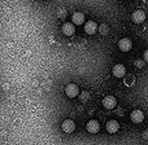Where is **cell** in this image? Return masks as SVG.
<instances>
[{
  "label": "cell",
  "instance_id": "cell-1",
  "mask_svg": "<svg viewBox=\"0 0 148 145\" xmlns=\"http://www.w3.org/2000/svg\"><path fill=\"white\" fill-rule=\"evenodd\" d=\"M116 105H117V100H116L114 96H105L104 99H103V106L105 108V109L108 110H112L116 108Z\"/></svg>",
  "mask_w": 148,
  "mask_h": 145
},
{
  "label": "cell",
  "instance_id": "cell-5",
  "mask_svg": "<svg viewBox=\"0 0 148 145\" xmlns=\"http://www.w3.org/2000/svg\"><path fill=\"white\" fill-rule=\"evenodd\" d=\"M131 47H133V43H131V40L127 38H122L118 42V48L122 52H129L131 49Z\"/></svg>",
  "mask_w": 148,
  "mask_h": 145
},
{
  "label": "cell",
  "instance_id": "cell-8",
  "mask_svg": "<svg viewBox=\"0 0 148 145\" xmlns=\"http://www.w3.org/2000/svg\"><path fill=\"white\" fill-rule=\"evenodd\" d=\"M130 118L134 123H140V122H143V119H144V113L142 112V110L136 109V110H134V112H131Z\"/></svg>",
  "mask_w": 148,
  "mask_h": 145
},
{
  "label": "cell",
  "instance_id": "cell-11",
  "mask_svg": "<svg viewBox=\"0 0 148 145\" xmlns=\"http://www.w3.org/2000/svg\"><path fill=\"white\" fill-rule=\"evenodd\" d=\"M72 22L74 23V25L79 26L82 25V23L84 22V16L82 12H74L72 14Z\"/></svg>",
  "mask_w": 148,
  "mask_h": 145
},
{
  "label": "cell",
  "instance_id": "cell-9",
  "mask_svg": "<svg viewBox=\"0 0 148 145\" xmlns=\"http://www.w3.org/2000/svg\"><path fill=\"white\" fill-rule=\"evenodd\" d=\"M97 29H99V26H97V23L94 22V21H88V22L84 23V31H86L88 35H92V34H95Z\"/></svg>",
  "mask_w": 148,
  "mask_h": 145
},
{
  "label": "cell",
  "instance_id": "cell-10",
  "mask_svg": "<svg viewBox=\"0 0 148 145\" xmlns=\"http://www.w3.org/2000/svg\"><path fill=\"white\" fill-rule=\"evenodd\" d=\"M86 128H87V131H88L90 133H96V132H99V130H100V125H99L97 120L91 119L88 123H87Z\"/></svg>",
  "mask_w": 148,
  "mask_h": 145
},
{
  "label": "cell",
  "instance_id": "cell-2",
  "mask_svg": "<svg viewBox=\"0 0 148 145\" xmlns=\"http://www.w3.org/2000/svg\"><path fill=\"white\" fill-rule=\"evenodd\" d=\"M112 73L116 78H125L126 76V67L123 66L122 64H117L113 66Z\"/></svg>",
  "mask_w": 148,
  "mask_h": 145
},
{
  "label": "cell",
  "instance_id": "cell-14",
  "mask_svg": "<svg viewBox=\"0 0 148 145\" xmlns=\"http://www.w3.org/2000/svg\"><path fill=\"white\" fill-rule=\"evenodd\" d=\"M108 31H109V27H108L107 23H103V25L99 26V33L101 34V35H105V34H108Z\"/></svg>",
  "mask_w": 148,
  "mask_h": 145
},
{
  "label": "cell",
  "instance_id": "cell-3",
  "mask_svg": "<svg viewBox=\"0 0 148 145\" xmlns=\"http://www.w3.org/2000/svg\"><path fill=\"white\" fill-rule=\"evenodd\" d=\"M65 93L68 95V97H70V99H73V97H77L79 95V88L77 84L74 83H70L66 86V89H65Z\"/></svg>",
  "mask_w": 148,
  "mask_h": 145
},
{
  "label": "cell",
  "instance_id": "cell-15",
  "mask_svg": "<svg viewBox=\"0 0 148 145\" xmlns=\"http://www.w3.org/2000/svg\"><path fill=\"white\" fill-rule=\"evenodd\" d=\"M144 64H146V61H144V60H136V61H135V66L138 67V69H142V67L144 66Z\"/></svg>",
  "mask_w": 148,
  "mask_h": 145
},
{
  "label": "cell",
  "instance_id": "cell-18",
  "mask_svg": "<svg viewBox=\"0 0 148 145\" xmlns=\"http://www.w3.org/2000/svg\"><path fill=\"white\" fill-rule=\"evenodd\" d=\"M143 138H144V139H147V140H148V131H147V132H144V133H143Z\"/></svg>",
  "mask_w": 148,
  "mask_h": 145
},
{
  "label": "cell",
  "instance_id": "cell-6",
  "mask_svg": "<svg viewBox=\"0 0 148 145\" xmlns=\"http://www.w3.org/2000/svg\"><path fill=\"white\" fill-rule=\"evenodd\" d=\"M61 128H62V131H64V132L72 133L73 131L75 130V123H74L72 119H66V120H64V122H62Z\"/></svg>",
  "mask_w": 148,
  "mask_h": 145
},
{
  "label": "cell",
  "instance_id": "cell-16",
  "mask_svg": "<svg viewBox=\"0 0 148 145\" xmlns=\"http://www.w3.org/2000/svg\"><path fill=\"white\" fill-rule=\"evenodd\" d=\"M79 97H81V101H87L90 96H88V93H87V92H82Z\"/></svg>",
  "mask_w": 148,
  "mask_h": 145
},
{
  "label": "cell",
  "instance_id": "cell-13",
  "mask_svg": "<svg viewBox=\"0 0 148 145\" xmlns=\"http://www.w3.org/2000/svg\"><path fill=\"white\" fill-rule=\"evenodd\" d=\"M125 84L126 86H133V84H135V76H133V75H127V76H125Z\"/></svg>",
  "mask_w": 148,
  "mask_h": 145
},
{
  "label": "cell",
  "instance_id": "cell-7",
  "mask_svg": "<svg viewBox=\"0 0 148 145\" xmlns=\"http://www.w3.org/2000/svg\"><path fill=\"white\" fill-rule=\"evenodd\" d=\"M62 33L66 36L74 35V33H75V25L72 22H65L64 25H62Z\"/></svg>",
  "mask_w": 148,
  "mask_h": 145
},
{
  "label": "cell",
  "instance_id": "cell-4",
  "mask_svg": "<svg viewBox=\"0 0 148 145\" xmlns=\"http://www.w3.org/2000/svg\"><path fill=\"white\" fill-rule=\"evenodd\" d=\"M131 20H133L135 23L144 22V21H146V13L140 9L135 10V12H133V14H131Z\"/></svg>",
  "mask_w": 148,
  "mask_h": 145
},
{
  "label": "cell",
  "instance_id": "cell-17",
  "mask_svg": "<svg viewBox=\"0 0 148 145\" xmlns=\"http://www.w3.org/2000/svg\"><path fill=\"white\" fill-rule=\"evenodd\" d=\"M143 60L146 62H148V49H146V51H144V53H143Z\"/></svg>",
  "mask_w": 148,
  "mask_h": 145
},
{
  "label": "cell",
  "instance_id": "cell-12",
  "mask_svg": "<svg viewBox=\"0 0 148 145\" xmlns=\"http://www.w3.org/2000/svg\"><path fill=\"white\" fill-rule=\"evenodd\" d=\"M105 128H107V131H108L109 133H116V132L118 131V128H120V125H118L117 120L112 119V120H109V122L107 123Z\"/></svg>",
  "mask_w": 148,
  "mask_h": 145
}]
</instances>
